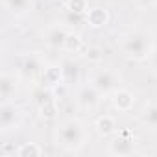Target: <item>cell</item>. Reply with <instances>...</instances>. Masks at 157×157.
<instances>
[{"mask_svg": "<svg viewBox=\"0 0 157 157\" xmlns=\"http://www.w3.org/2000/svg\"><path fill=\"white\" fill-rule=\"evenodd\" d=\"M44 68H46V65L41 61L39 56L28 54V56H22V57H21L17 74H19V78H22V80H35L37 76L43 74Z\"/></svg>", "mask_w": 157, "mask_h": 157, "instance_id": "cell-7", "label": "cell"}, {"mask_svg": "<svg viewBox=\"0 0 157 157\" xmlns=\"http://www.w3.org/2000/svg\"><path fill=\"white\" fill-rule=\"evenodd\" d=\"M140 120H142L144 126H148L151 129H157V100L146 104V107L140 113Z\"/></svg>", "mask_w": 157, "mask_h": 157, "instance_id": "cell-17", "label": "cell"}, {"mask_svg": "<svg viewBox=\"0 0 157 157\" xmlns=\"http://www.w3.org/2000/svg\"><path fill=\"white\" fill-rule=\"evenodd\" d=\"M153 48V35L144 28H133L120 37V52L131 61H148Z\"/></svg>", "mask_w": 157, "mask_h": 157, "instance_id": "cell-2", "label": "cell"}, {"mask_svg": "<svg viewBox=\"0 0 157 157\" xmlns=\"http://www.w3.org/2000/svg\"><path fill=\"white\" fill-rule=\"evenodd\" d=\"M91 139V133L87 129V124L80 118H65L57 124L54 131L56 144L65 153H80Z\"/></svg>", "mask_w": 157, "mask_h": 157, "instance_id": "cell-1", "label": "cell"}, {"mask_svg": "<svg viewBox=\"0 0 157 157\" xmlns=\"http://www.w3.org/2000/svg\"><path fill=\"white\" fill-rule=\"evenodd\" d=\"M41 82L44 87L48 89H56L57 85L63 83V72H61V65H46V68L41 74Z\"/></svg>", "mask_w": 157, "mask_h": 157, "instance_id": "cell-13", "label": "cell"}, {"mask_svg": "<svg viewBox=\"0 0 157 157\" xmlns=\"http://www.w3.org/2000/svg\"><path fill=\"white\" fill-rule=\"evenodd\" d=\"M68 28L65 24H54L50 26L46 32H44V43L50 50H61L63 52V46H65V39L68 35Z\"/></svg>", "mask_w": 157, "mask_h": 157, "instance_id": "cell-8", "label": "cell"}, {"mask_svg": "<svg viewBox=\"0 0 157 157\" xmlns=\"http://www.w3.org/2000/svg\"><path fill=\"white\" fill-rule=\"evenodd\" d=\"M89 2L87 0H67L65 2V10L67 13L70 15H80V17H85L87 10H89Z\"/></svg>", "mask_w": 157, "mask_h": 157, "instance_id": "cell-19", "label": "cell"}, {"mask_svg": "<svg viewBox=\"0 0 157 157\" xmlns=\"http://www.w3.org/2000/svg\"><path fill=\"white\" fill-rule=\"evenodd\" d=\"M94 129L100 137H113L118 131V124L117 118L113 115H100L94 120Z\"/></svg>", "mask_w": 157, "mask_h": 157, "instance_id": "cell-14", "label": "cell"}, {"mask_svg": "<svg viewBox=\"0 0 157 157\" xmlns=\"http://www.w3.org/2000/svg\"><path fill=\"white\" fill-rule=\"evenodd\" d=\"M104 98L105 96L96 87H93L91 83H83V85L78 87V91H76V104H78V107H82L85 111H93V109L100 107Z\"/></svg>", "mask_w": 157, "mask_h": 157, "instance_id": "cell-6", "label": "cell"}, {"mask_svg": "<svg viewBox=\"0 0 157 157\" xmlns=\"http://www.w3.org/2000/svg\"><path fill=\"white\" fill-rule=\"evenodd\" d=\"M148 63H150L151 72H153V74H157V44H155V48H153V52H151V56H150Z\"/></svg>", "mask_w": 157, "mask_h": 157, "instance_id": "cell-21", "label": "cell"}, {"mask_svg": "<svg viewBox=\"0 0 157 157\" xmlns=\"http://www.w3.org/2000/svg\"><path fill=\"white\" fill-rule=\"evenodd\" d=\"M89 83L93 87H96L104 96H111L122 83V78L115 68H107V67H100L94 68L89 76Z\"/></svg>", "mask_w": 157, "mask_h": 157, "instance_id": "cell-3", "label": "cell"}, {"mask_svg": "<svg viewBox=\"0 0 157 157\" xmlns=\"http://www.w3.org/2000/svg\"><path fill=\"white\" fill-rule=\"evenodd\" d=\"M43 153H44V148L39 146L37 142H22L15 150V155L17 157H39Z\"/></svg>", "mask_w": 157, "mask_h": 157, "instance_id": "cell-18", "label": "cell"}, {"mask_svg": "<svg viewBox=\"0 0 157 157\" xmlns=\"http://www.w3.org/2000/svg\"><path fill=\"white\" fill-rule=\"evenodd\" d=\"M135 102H137V98H135L133 91H129L126 87H118L111 94V104L118 113H129L135 107Z\"/></svg>", "mask_w": 157, "mask_h": 157, "instance_id": "cell-9", "label": "cell"}, {"mask_svg": "<svg viewBox=\"0 0 157 157\" xmlns=\"http://www.w3.org/2000/svg\"><path fill=\"white\" fill-rule=\"evenodd\" d=\"M22 118L24 113L13 100L2 102V105H0V131H2V135L19 131V128L22 126Z\"/></svg>", "mask_w": 157, "mask_h": 157, "instance_id": "cell-4", "label": "cell"}, {"mask_svg": "<svg viewBox=\"0 0 157 157\" xmlns=\"http://www.w3.org/2000/svg\"><path fill=\"white\" fill-rule=\"evenodd\" d=\"M109 21H111V13L107 8H102V6H93L85 13V24L94 30L105 28L109 24Z\"/></svg>", "mask_w": 157, "mask_h": 157, "instance_id": "cell-10", "label": "cell"}, {"mask_svg": "<svg viewBox=\"0 0 157 157\" xmlns=\"http://www.w3.org/2000/svg\"><path fill=\"white\" fill-rule=\"evenodd\" d=\"M82 48H83V37L78 32L70 30L68 35H67V39H65L63 52H67V54H78V52H82Z\"/></svg>", "mask_w": 157, "mask_h": 157, "instance_id": "cell-16", "label": "cell"}, {"mask_svg": "<svg viewBox=\"0 0 157 157\" xmlns=\"http://www.w3.org/2000/svg\"><path fill=\"white\" fill-rule=\"evenodd\" d=\"M133 4L140 10H151L157 6V0H133Z\"/></svg>", "mask_w": 157, "mask_h": 157, "instance_id": "cell-20", "label": "cell"}, {"mask_svg": "<svg viewBox=\"0 0 157 157\" xmlns=\"http://www.w3.org/2000/svg\"><path fill=\"white\" fill-rule=\"evenodd\" d=\"M61 72H63V83L65 85H74L82 78V67L74 59H65L61 61Z\"/></svg>", "mask_w": 157, "mask_h": 157, "instance_id": "cell-12", "label": "cell"}, {"mask_svg": "<svg viewBox=\"0 0 157 157\" xmlns=\"http://www.w3.org/2000/svg\"><path fill=\"white\" fill-rule=\"evenodd\" d=\"M19 91V76L11 72H2L0 76V96L2 102H11Z\"/></svg>", "mask_w": 157, "mask_h": 157, "instance_id": "cell-11", "label": "cell"}, {"mask_svg": "<svg viewBox=\"0 0 157 157\" xmlns=\"http://www.w3.org/2000/svg\"><path fill=\"white\" fill-rule=\"evenodd\" d=\"M4 8L11 17L21 19V17H26L32 11L33 0H4Z\"/></svg>", "mask_w": 157, "mask_h": 157, "instance_id": "cell-15", "label": "cell"}, {"mask_svg": "<svg viewBox=\"0 0 157 157\" xmlns=\"http://www.w3.org/2000/svg\"><path fill=\"white\" fill-rule=\"evenodd\" d=\"M137 151V140L129 131H120L118 135L115 133L111 142L107 144V153L115 157H126L133 155Z\"/></svg>", "mask_w": 157, "mask_h": 157, "instance_id": "cell-5", "label": "cell"}]
</instances>
